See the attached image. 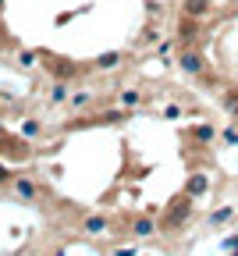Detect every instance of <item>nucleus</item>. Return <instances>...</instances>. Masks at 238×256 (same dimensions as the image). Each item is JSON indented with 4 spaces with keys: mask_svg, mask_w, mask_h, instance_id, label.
<instances>
[{
    "mask_svg": "<svg viewBox=\"0 0 238 256\" xmlns=\"http://www.w3.org/2000/svg\"><path fill=\"white\" fill-rule=\"evenodd\" d=\"M22 132H25V136H36V132H40V121H25Z\"/></svg>",
    "mask_w": 238,
    "mask_h": 256,
    "instance_id": "obj_13",
    "label": "nucleus"
},
{
    "mask_svg": "<svg viewBox=\"0 0 238 256\" xmlns=\"http://www.w3.org/2000/svg\"><path fill=\"white\" fill-rule=\"evenodd\" d=\"M182 11H185V18H202L210 11V0H185Z\"/></svg>",
    "mask_w": 238,
    "mask_h": 256,
    "instance_id": "obj_3",
    "label": "nucleus"
},
{
    "mask_svg": "<svg viewBox=\"0 0 238 256\" xmlns=\"http://www.w3.org/2000/svg\"><path fill=\"white\" fill-rule=\"evenodd\" d=\"M0 8H4V0H0Z\"/></svg>",
    "mask_w": 238,
    "mask_h": 256,
    "instance_id": "obj_17",
    "label": "nucleus"
},
{
    "mask_svg": "<svg viewBox=\"0 0 238 256\" xmlns=\"http://www.w3.org/2000/svg\"><path fill=\"white\" fill-rule=\"evenodd\" d=\"M178 64H182V72H188V75H199V72H202V57H199V54H192V50H188V54H182V60H178Z\"/></svg>",
    "mask_w": 238,
    "mask_h": 256,
    "instance_id": "obj_5",
    "label": "nucleus"
},
{
    "mask_svg": "<svg viewBox=\"0 0 238 256\" xmlns=\"http://www.w3.org/2000/svg\"><path fill=\"white\" fill-rule=\"evenodd\" d=\"M231 214H234V210H231V206H224V210H217V214H214V217H210V220H214V224H220V220H228V217H231Z\"/></svg>",
    "mask_w": 238,
    "mask_h": 256,
    "instance_id": "obj_11",
    "label": "nucleus"
},
{
    "mask_svg": "<svg viewBox=\"0 0 238 256\" xmlns=\"http://www.w3.org/2000/svg\"><path fill=\"white\" fill-rule=\"evenodd\" d=\"M206 188H210V178H206V174H192V178H188V185H185V192H188L192 200H196V196H202Z\"/></svg>",
    "mask_w": 238,
    "mask_h": 256,
    "instance_id": "obj_4",
    "label": "nucleus"
},
{
    "mask_svg": "<svg viewBox=\"0 0 238 256\" xmlns=\"http://www.w3.org/2000/svg\"><path fill=\"white\" fill-rule=\"evenodd\" d=\"M118 60H121V54H114V50H110V54H100V57H96V68H104V72H110V68H114Z\"/></svg>",
    "mask_w": 238,
    "mask_h": 256,
    "instance_id": "obj_6",
    "label": "nucleus"
},
{
    "mask_svg": "<svg viewBox=\"0 0 238 256\" xmlns=\"http://www.w3.org/2000/svg\"><path fill=\"white\" fill-rule=\"evenodd\" d=\"M156 228H153V220L150 217H139V220H135V235H139V238H146V235H153Z\"/></svg>",
    "mask_w": 238,
    "mask_h": 256,
    "instance_id": "obj_7",
    "label": "nucleus"
},
{
    "mask_svg": "<svg viewBox=\"0 0 238 256\" xmlns=\"http://www.w3.org/2000/svg\"><path fill=\"white\" fill-rule=\"evenodd\" d=\"M192 139L210 142V139H214V124H199V128H192Z\"/></svg>",
    "mask_w": 238,
    "mask_h": 256,
    "instance_id": "obj_8",
    "label": "nucleus"
},
{
    "mask_svg": "<svg viewBox=\"0 0 238 256\" xmlns=\"http://www.w3.org/2000/svg\"><path fill=\"white\" fill-rule=\"evenodd\" d=\"M224 142H228V146H238V128H228V132H224Z\"/></svg>",
    "mask_w": 238,
    "mask_h": 256,
    "instance_id": "obj_12",
    "label": "nucleus"
},
{
    "mask_svg": "<svg viewBox=\"0 0 238 256\" xmlns=\"http://www.w3.org/2000/svg\"><path fill=\"white\" fill-rule=\"evenodd\" d=\"M224 249H238V235H231V238H224Z\"/></svg>",
    "mask_w": 238,
    "mask_h": 256,
    "instance_id": "obj_15",
    "label": "nucleus"
},
{
    "mask_svg": "<svg viewBox=\"0 0 238 256\" xmlns=\"http://www.w3.org/2000/svg\"><path fill=\"white\" fill-rule=\"evenodd\" d=\"M11 188H14V196H18V200H36V192H40L28 178H14V182H11Z\"/></svg>",
    "mask_w": 238,
    "mask_h": 256,
    "instance_id": "obj_2",
    "label": "nucleus"
},
{
    "mask_svg": "<svg viewBox=\"0 0 238 256\" xmlns=\"http://www.w3.org/2000/svg\"><path fill=\"white\" fill-rule=\"evenodd\" d=\"M64 96H68V86L57 82V86H54V100H64Z\"/></svg>",
    "mask_w": 238,
    "mask_h": 256,
    "instance_id": "obj_14",
    "label": "nucleus"
},
{
    "mask_svg": "<svg viewBox=\"0 0 238 256\" xmlns=\"http://www.w3.org/2000/svg\"><path fill=\"white\" fill-rule=\"evenodd\" d=\"M86 232H89V235L107 232V220H104V217H89V220H86Z\"/></svg>",
    "mask_w": 238,
    "mask_h": 256,
    "instance_id": "obj_9",
    "label": "nucleus"
},
{
    "mask_svg": "<svg viewBox=\"0 0 238 256\" xmlns=\"http://www.w3.org/2000/svg\"><path fill=\"white\" fill-rule=\"evenodd\" d=\"M4 178H11V174H8V171H4V168H0V182H4Z\"/></svg>",
    "mask_w": 238,
    "mask_h": 256,
    "instance_id": "obj_16",
    "label": "nucleus"
},
{
    "mask_svg": "<svg viewBox=\"0 0 238 256\" xmlns=\"http://www.w3.org/2000/svg\"><path fill=\"white\" fill-rule=\"evenodd\" d=\"M121 104H124V107H135V104H139V92H135V89L121 92Z\"/></svg>",
    "mask_w": 238,
    "mask_h": 256,
    "instance_id": "obj_10",
    "label": "nucleus"
},
{
    "mask_svg": "<svg viewBox=\"0 0 238 256\" xmlns=\"http://www.w3.org/2000/svg\"><path fill=\"white\" fill-rule=\"evenodd\" d=\"M188 214H192V196L185 192V196H182V200H174V206L167 210V220H171V224H178V220H185Z\"/></svg>",
    "mask_w": 238,
    "mask_h": 256,
    "instance_id": "obj_1",
    "label": "nucleus"
}]
</instances>
